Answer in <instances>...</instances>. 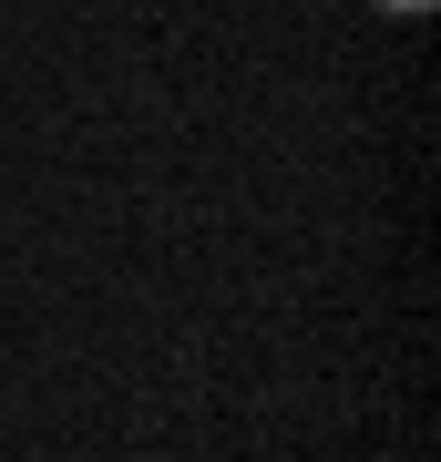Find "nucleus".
Instances as JSON below:
<instances>
[{
  "label": "nucleus",
  "mask_w": 441,
  "mask_h": 462,
  "mask_svg": "<svg viewBox=\"0 0 441 462\" xmlns=\"http://www.w3.org/2000/svg\"><path fill=\"white\" fill-rule=\"evenodd\" d=\"M370 11H390V21H421V11H441V0H370Z\"/></svg>",
  "instance_id": "nucleus-1"
}]
</instances>
